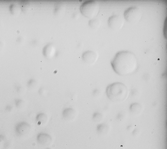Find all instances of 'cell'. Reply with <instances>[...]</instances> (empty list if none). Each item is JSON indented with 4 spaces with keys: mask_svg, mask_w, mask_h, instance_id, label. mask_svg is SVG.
I'll use <instances>...</instances> for the list:
<instances>
[{
    "mask_svg": "<svg viewBox=\"0 0 167 149\" xmlns=\"http://www.w3.org/2000/svg\"><path fill=\"white\" fill-rule=\"evenodd\" d=\"M20 6L22 11L24 13H27L31 9L32 5L29 1H23L20 2Z\"/></svg>",
    "mask_w": 167,
    "mask_h": 149,
    "instance_id": "16",
    "label": "cell"
},
{
    "mask_svg": "<svg viewBox=\"0 0 167 149\" xmlns=\"http://www.w3.org/2000/svg\"><path fill=\"white\" fill-rule=\"evenodd\" d=\"M125 20L130 23H137L141 20L142 12L137 6H132L125 10L124 13Z\"/></svg>",
    "mask_w": 167,
    "mask_h": 149,
    "instance_id": "4",
    "label": "cell"
},
{
    "mask_svg": "<svg viewBox=\"0 0 167 149\" xmlns=\"http://www.w3.org/2000/svg\"><path fill=\"white\" fill-rule=\"evenodd\" d=\"M31 125L25 121H21L17 122L15 125L14 130L16 135L18 137H23L28 134L30 131Z\"/></svg>",
    "mask_w": 167,
    "mask_h": 149,
    "instance_id": "5",
    "label": "cell"
},
{
    "mask_svg": "<svg viewBox=\"0 0 167 149\" xmlns=\"http://www.w3.org/2000/svg\"><path fill=\"white\" fill-rule=\"evenodd\" d=\"M101 25V22L99 19H91L89 22V25L90 28L92 29H98L100 28Z\"/></svg>",
    "mask_w": 167,
    "mask_h": 149,
    "instance_id": "17",
    "label": "cell"
},
{
    "mask_svg": "<svg viewBox=\"0 0 167 149\" xmlns=\"http://www.w3.org/2000/svg\"><path fill=\"white\" fill-rule=\"evenodd\" d=\"M125 24V20L122 16L119 15H114L109 17L108 25L111 29L119 30L122 29Z\"/></svg>",
    "mask_w": 167,
    "mask_h": 149,
    "instance_id": "6",
    "label": "cell"
},
{
    "mask_svg": "<svg viewBox=\"0 0 167 149\" xmlns=\"http://www.w3.org/2000/svg\"><path fill=\"white\" fill-rule=\"evenodd\" d=\"M109 128L107 125L105 123H102L98 125L97 131L98 134L102 136L107 135L109 132Z\"/></svg>",
    "mask_w": 167,
    "mask_h": 149,
    "instance_id": "15",
    "label": "cell"
},
{
    "mask_svg": "<svg viewBox=\"0 0 167 149\" xmlns=\"http://www.w3.org/2000/svg\"><path fill=\"white\" fill-rule=\"evenodd\" d=\"M9 10L11 13L14 16L19 15L22 11L20 5L16 3L11 4L9 6Z\"/></svg>",
    "mask_w": 167,
    "mask_h": 149,
    "instance_id": "14",
    "label": "cell"
},
{
    "mask_svg": "<svg viewBox=\"0 0 167 149\" xmlns=\"http://www.w3.org/2000/svg\"><path fill=\"white\" fill-rule=\"evenodd\" d=\"M45 149H51L50 147H46Z\"/></svg>",
    "mask_w": 167,
    "mask_h": 149,
    "instance_id": "28",
    "label": "cell"
},
{
    "mask_svg": "<svg viewBox=\"0 0 167 149\" xmlns=\"http://www.w3.org/2000/svg\"><path fill=\"white\" fill-rule=\"evenodd\" d=\"M24 87L22 85H18L16 87L17 92L19 94L22 93L24 91Z\"/></svg>",
    "mask_w": 167,
    "mask_h": 149,
    "instance_id": "22",
    "label": "cell"
},
{
    "mask_svg": "<svg viewBox=\"0 0 167 149\" xmlns=\"http://www.w3.org/2000/svg\"><path fill=\"white\" fill-rule=\"evenodd\" d=\"M140 133V131L138 129H135L133 132V134L134 136H137Z\"/></svg>",
    "mask_w": 167,
    "mask_h": 149,
    "instance_id": "26",
    "label": "cell"
},
{
    "mask_svg": "<svg viewBox=\"0 0 167 149\" xmlns=\"http://www.w3.org/2000/svg\"><path fill=\"white\" fill-rule=\"evenodd\" d=\"M47 91L46 89L43 87H40V88L39 89V91H38L39 94H40V96H42L45 95L47 93Z\"/></svg>",
    "mask_w": 167,
    "mask_h": 149,
    "instance_id": "21",
    "label": "cell"
},
{
    "mask_svg": "<svg viewBox=\"0 0 167 149\" xmlns=\"http://www.w3.org/2000/svg\"><path fill=\"white\" fill-rule=\"evenodd\" d=\"M56 51V47L54 44L48 43L43 48V54L47 59H51L55 56Z\"/></svg>",
    "mask_w": 167,
    "mask_h": 149,
    "instance_id": "9",
    "label": "cell"
},
{
    "mask_svg": "<svg viewBox=\"0 0 167 149\" xmlns=\"http://www.w3.org/2000/svg\"><path fill=\"white\" fill-rule=\"evenodd\" d=\"M10 145V141H8V140H6V141H5L4 144V147L5 149H8Z\"/></svg>",
    "mask_w": 167,
    "mask_h": 149,
    "instance_id": "25",
    "label": "cell"
},
{
    "mask_svg": "<svg viewBox=\"0 0 167 149\" xmlns=\"http://www.w3.org/2000/svg\"><path fill=\"white\" fill-rule=\"evenodd\" d=\"M114 70L121 76L133 74L138 68V61L134 53L129 51L119 52L111 62Z\"/></svg>",
    "mask_w": 167,
    "mask_h": 149,
    "instance_id": "1",
    "label": "cell"
},
{
    "mask_svg": "<svg viewBox=\"0 0 167 149\" xmlns=\"http://www.w3.org/2000/svg\"><path fill=\"white\" fill-rule=\"evenodd\" d=\"M106 94L111 101L120 102L125 101L129 95V89L124 83L114 82L108 85L106 88Z\"/></svg>",
    "mask_w": 167,
    "mask_h": 149,
    "instance_id": "2",
    "label": "cell"
},
{
    "mask_svg": "<svg viewBox=\"0 0 167 149\" xmlns=\"http://www.w3.org/2000/svg\"><path fill=\"white\" fill-rule=\"evenodd\" d=\"M38 81L35 79H31L28 82L27 85L29 88L30 89H34L36 88L38 86Z\"/></svg>",
    "mask_w": 167,
    "mask_h": 149,
    "instance_id": "19",
    "label": "cell"
},
{
    "mask_svg": "<svg viewBox=\"0 0 167 149\" xmlns=\"http://www.w3.org/2000/svg\"><path fill=\"white\" fill-rule=\"evenodd\" d=\"M98 58V54L93 51H87L82 55L83 61L85 63L89 65H92L95 63L97 61Z\"/></svg>",
    "mask_w": 167,
    "mask_h": 149,
    "instance_id": "8",
    "label": "cell"
},
{
    "mask_svg": "<svg viewBox=\"0 0 167 149\" xmlns=\"http://www.w3.org/2000/svg\"><path fill=\"white\" fill-rule=\"evenodd\" d=\"M13 109V106L11 104H8L5 107V110L7 112H11Z\"/></svg>",
    "mask_w": 167,
    "mask_h": 149,
    "instance_id": "23",
    "label": "cell"
},
{
    "mask_svg": "<svg viewBox=\"0 0 167 149\" xmlns=\"http://www.w3.org/2000/svg\"><path fill=\"white\" fill-rule=\"evenodd\" d=\"M93 118L96 122H99L102 119V115L99 113H96L93 114Z\"/></svg>",
    "mask_w": 167,
    "mask_h": 149,
    "instance_id": "20",
    "label": "cell"
},
{
    "mask_svg": "<svg viewBox=\"0 0 167 149\" xmlns=\"http://www.w3.org/2000/svg\"><path fill=\"white\" fill-rule=\"evenodd\" d=\"M47 116L43 112H39L36 114L35 117V121L39 125L44 124L47 121Z\"/></svg>",
    "mask_w": 167,
    "mask_h": 149,
    "instance_id": "12",
    "label": "cell"
},
{
    "mask_svg": "<svg viewBox=\"0 0 167 149\" xmlns=\"http://www.w3.org/2000/svg\"><path fill=\"white\" fill-rule=\"evenodd\" d=\"M66 3L60 1L55 3L54 8V14L56 15H61L64 14L66 9Z\"/></svg>",
    "mask_w": 167,
    "mask_h": 149,
    "instance_id": "11",
    "label": "cell"
},
{
    "mask_svg": "<svg viewBox=\"0 0 167 149\" xmlns=\"http://www.w3.org/2000/svg\"><path fill=\"white\" fill-rule=\"evenodd\" d=\"M25 104V101L23 99H16L14 100V105L16 108L20 109L23 107Z\"/></svg>",
    "mask_w": 167,
    "mask_h": 149,
    "instance_id": "18",
    "label": "cell"
},
{
    "mask_svg": "<svg viewBox=\"0 0 167 149\" xmlns=\"http://www.w3.org/2000/svg\"><path fill=\"white\" fill-rule=\"evenodd\" d=\"M6 140V137L3 134H0V142H5Z\"/></svg>",
    "mask_w": 167,
    "mask_h": 149,
    "instance_id": "24",
    "label": "cell"
},
{
    "mask_svg": "<svg viewBox=\"0 0 167 149\" xmlns=\"http://www.w3.org/2000/svg\"><path fill=\"white\" fill-rule=\"evenodd\" d=\"M75 111L71 107H67L64 109L61 112V116L64 119L70 121L74 119L75 116Z\"/></svg>",
    "mask_w": 167,
    "mask_h": 149,
    "instance_id": "10",
    "label": "cell"
},
{
    "mask_svg": "<svg viewBox=\"0 0 167 149\" xmlns=\"http://www.w3.org/2000/svg\"><path fill=\"white\" fill-rule=\"evenodd\" d=\"M100 4L95 1H88L84 2L80 8L81 13L88 19H94L98 14Z\"/></svg>",
    "mask_w": 167,
    "mask_h": 149,
    "instance_id": "3",
    "label": "cell"
},
{
    "mask_svg": "<svg viewBox=\"0 0 167 149\" xmlns=\"http://www.w3.org/2000/svg\"><path fill=\"white\" fill-rule=\"evenodd\" d=\"M36 139L37 142L40 145L47 146L52 143V137L47 133L41 132L37 134Z\"/></svg>",
    "mask_w": 167,
    "mask_h": 149,
    "instance_id": "7",
    "label": "cell"
},
{
    "mask_svg": "<svg viewBox=\"0 0 167 149\" xmlns=\"http://www.w3.org/2000/svg\"><path fill=\"white\" fill-rule=\"evenodd\" d=\"M5 46V44L2 41H0V52L3 50Z\"/></svg>",
    "mask_w": 167,
    "mask_h": 149,
    "instance_id": "27",
    "label": "cell"
},
{
    "mask_svg": "<svg viewBox=\"0 0 167 149\" xmlns=\"http://www.w3.org/2000/svg\"><path fill=\"white\" fill-rule=\"evenodd\" d=\"M142 107L140 104L135 102L132 104L129 107V111L132 114L138 115L142 111Z\"/></svg>",
    "mask_w": 167,
    "mask_h": 149,
    "instance_id": "13",
    "label": "cell"
}]
</instances>
